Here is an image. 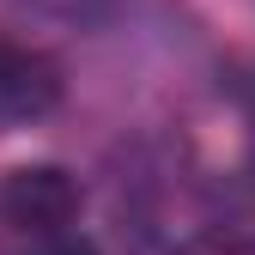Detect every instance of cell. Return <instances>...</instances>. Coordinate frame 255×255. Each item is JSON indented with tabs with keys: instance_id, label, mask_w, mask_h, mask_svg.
I'll use <instances>...</instances> for the list:
<instances>
[{
	"instance_id": "6da1fadb",
	"label": "cell",
	"mask_w": 255,
	"mask_h": 255,
	"mask_svg": "<svg viewBox=\"0 0 255 255\" xmlns=\"http://www.w3.org/2000/svg\"><path fill=\"white\" fill-rule=\"evenodd\" d=\"M67 79H61V61L37 43L12 37V30H0V128H24V122H43Z\"/></svg>"
},
{
	"instance_id": "7a4b0ae2",
	"label": "cell",
	"mask_w": 255,
	"mask_h": 255,
	"mask_svg": "<svg viewBox=\"0 0 255 255\" xmlns=\"http://www.w3.org/2000/svg\"><path fill=\"white\" fill-rule=\"evenodd\" d=\"M0 213H6V225L18 231H61L67 219L79 213V188L61 176V170H12L0 182Z\"/></svg>"
},
{
	"instance_id": "3957f363",
	"label": "cell",
	"mask_w": 255,
	"mask_h": 255,
	"mask_svg": "<svg viewBox=\"0 0 255 255\" xmlns=\"http://www.w3.org/2000/svg\"><path fill=\"white\" fill-rule=\"evenodd\" d=\"M43 6H61V12H91V6H104V0H43Z\"/></svg>"
}]
</instances>
